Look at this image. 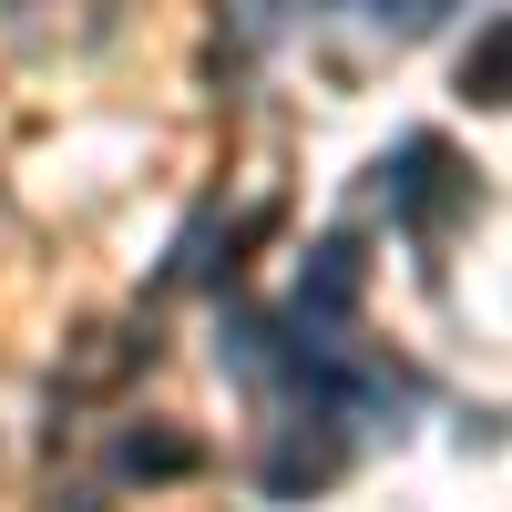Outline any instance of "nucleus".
Returning a JSON list of instances; mask_svg holds the SVG:
<instances>
[{
  "mask_svg": "<svg viewBox=\"0 0 512 512\" xmlns=\"http://www.w3.org/2000/svg\"><path fill=\"white\" fill-rule=\"evenodd\" d=\"M359 287H369V256H359V236H318V246H308V267H297V297H287L297 349H338V328H349Z\"/></svg>",
  "mask_w": 512,
  "mask_h": 512,
  "instance_id": "f257e3e1",
  "label": "nucleus"
},
{
  "mask_svg": "<svg viewBox=\"0 0 512 512\" xmlns=\"http://www.w3.org/2000/svg\"><path fill=\"white\" fill-rule=\"evenodd\" d=\"M379 175H390V205H400L410 226H441L451 205L472 195V185H461V164H451V144H441V134H410V144H400L390 164H379Z\"/></svg>",
  "mask_w": 512,
  "mask_h": 512,
  "instance_id": "f03ea898",
  "label": "nucleus"
},
{
  "mask_svg": "<svg viewBox=\"0 0 512 512\" xmlns=\"http://www.w3.org/2000/svg\"><path fill=\"white\" fill-rule=\"evenodd\" d=\"M338 472H349V431H338L328 410H318V420H297V431L267 451V492H277V502H297V492H328Z\"/></svg>",
  "mask_w": 512,
  "mask_h": 512,
  "instance_id": "7ed1b4c3",
  "label": "nucleus"
},
{
  "mask_svg": "<svg viewBox=\"0 0 512 512\" xmlns=\"http://www.w3.org/2000/svg\"><path fill=\"white\" fill-rule=\"evenodd\" d=\"M195 461H205V451H195L185 431H123V441H113V472H123V482H185Z\"/></svg>",
  "mask_w": 512,
  "mask_h": 512,
  "instance_id": "20e7f679",
  "label": "nucleus"
},
{
  "mask_svg": "<svg viewBox=\"0 0 512 512\" xmlns=\"http://www.w3.org/2000/svg\"><path fill=\"white\" fill-rule=\"evenodd\" d=\"M461 93L472 103H512V31L502 21H482V52L461 62Z\"/></svg>",
  "mask_w": 512,
  "mask_h": 512,
  "instance_id": "39448f33",
  "label": "nucleus"
},
{
  "mask_svg": "<svg viewBox=\"0 0 512 512\" xmlns=\"http://www.w3.org/2000/svg\"><path fill=\"white\" fill-rule=\"evenodd\" d=\"M359 11H369L379 31H431V21L451 11V0H359Z\"/></svg>",
  "mask_w": 512,
  "mask_h": 512,
  "instance_id": "423d86ee",
  "label": "nucleus"
},
{
  "mask_svg": "<svg viewBox=\"0 0 512 512\" xmlns=\"http://www.w3.org/2000/svg\"><path fill=\"white\" fill-rule=\"evenodd\" d=\"M52 512H103V502H82V492H62V502H52Z\"/></svg>",
  "mask_w": 512,
  "mask_h": 512,
  "instance_id": "0eeeda50",
  "label": "nucleus"
}]
</instances>
